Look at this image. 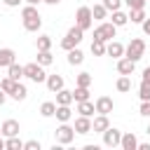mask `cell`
<instances>
[{
	"label": "cell",
	"mask_w": 150,
	"mask_h": 150,
	"mask_svg": "<svg viewBox=\"0 0 150 150\" xmlns=\"http://www.w3.org/2000/svg\"><path fill=\"white\" fill-rule=\"evenodd\" d=\"M75 134H80V136H84V134H89L91 131V120L89 117H84V115H80L77 120H75Z\"/></svg>",
	"instance_id": "obj_14"
},
{
	"label": "cell",
	"mask_w": 150,
	"mask_h": 150,
	"mask_svg": "<svg viewBox=\"0 0 150 150\" xmlns=\"http://www.w3.org/2000/svg\"><path fill=\"white\" fill-rule=\"evenodd\" d=\"M5 148L7 150H23V141L19 136H9V138H5Z\"/></svg>",
	"instance_id": "obj_25"
},
{
	"label": "cell",
	"mask_w": 150,
	"mask_h": 150,
	"mask_svg": "<svg viewBox=\"0 0 150 150\" xmlns=\"http://www.w3.org/2000/svg\"><path fill=\"white\" fill-rule=\"evenodd\" d=\"M138 112H141L143 117H150V101H141V108H138Z\"/></svg>",
	"instance_id": "obj_39"
},
{
	"label": "cell",
	"mask_w": 150,
	"mask_h": 150,
	"mask_svg": "<svg viewBox=\"0 0 150 150\" xmlns=\"http://www.w3.org/2000/svg\"><path fill=\"white\" fill-rule=\"evenodd\" d=\"M94 23V16H91V7H80L75 12V26L82 28V30H89Z\"/></svg>",
	"instance_id": "obj_7"
},
{
	"label": "cell",
	"mask_w": 150,
	"mask_h": 150,
	"mask_svg": "<svg viewBox=\"0 0 150 150\" xmlns=\"http://www.w3.org/2000/svg\"><path fill=\"white\" fill-rule=\"evenodd\" d=\"M23 77H28V80H33V82H45L47 80V73H45V66H40L38 61L35 63H26L23 66Z\"/></svg>",
	"instance_id": "obj_4"
},
{
	"label": "cell",
	"mask_w": 150,
	"mask_h": 150,
	"mask_svg": "<svg viewBox=\"0 0 150 150\" xmlns=\"http://www.w3.org/2000/svg\"><path fill=\"white\" fill-rule=\"evenodd\" d=\"M117 33V26H112L110 21H103L101 26L94 28V40H101V42H110Z\"/></svg>",
	"instance_id": "obj_5"
},
{
	"label": "cell",
	"mask_w": 150,
	"mask_h": 150,
	"mask_svg": "<svg viewBox=\"0 0 150 150\" xmlns=\"http://www.w3.org/2000/svg\"><path fill=\"white\" fill-rule=\"evenodd\" d=\"M105 54L112 56V59H122V56H124V45L117 42V40H110V42L105 45Z\"/></svg>",
	"instance_id": "obj_11"
},
{
	"label": "cell",
	"mask_w": 150,
	"mask_h": 150,
	"mask_svg": "<svg viewBox=\"0 0 150 150\" xmlns=\"http://www.w3.org/2000/svg\"><path fill=\"white\" fill-rule=\"evenodd\" d=\"M110 23H112V26H117V28H120V26H127V23H129V14H124L122 9H115V12H112V21H110Z\"/></svg>",
	"instance_id": "obj_24"
},
{
	"label": "cell",
	"mask_w": 150,
	"mask_h": 150,
	"mask_svg": "<svg viewBox=\"0 0 150 150\" xmlns=\"http://www.w3.org/2000/svg\"><path fill=\"white\" fill-rule=\"evenodd\" d=\"M143 80H148V82H150V66L143 70Z\"/></svg>",
	"instance_id": "obj_44"
},
{
	"label": "cell",
	"mask_w": 150,
	"mask_h": 150,
	"mask_svg": "<svg viewBox=\"0 0 150 150\" xmlns=\"http://www.w3.org/2000/svg\"><path fill=\"white\" fill-rule=\"evenodd\" d=\"M120 138H122V131L115 127H108L103 131V145L105 148H120Z\"/></svg>",
	"instance_id": "obj_8"
},
{
	"label": "cell",
	"mask_w": 150,
	"mask_h": 150,
	"mask_svg": "<svg viewBox=\"0 0 150 150\" xmlns=\"http://www.w3.org/2000/svg\"><path fill=\"white\" fill-rule=\"evenodd\" d=\"M52 61H54V56H52V52H49V49L38 52V63H40V66H49Z\"/></svg>",
	"instance_id": "obj_31"
},
{
	"label": "cell",
	"mask_w": 150,
	"mask_h": 150,
	"mask_svg": "<svg viewBox=\"0 0 150 150\" xmlns=\"http://www.w3.org/2000/svg\"><path fill=\"white\" fill-rule=\"evenodd\" d=\"M0 131H2V136H5V138H9V136H19L21 127H19V122H16V120H5V122L0 124Z\"/></svg>",
	"instance_id": "obj_10"
},
{
	"label": "cell",
	"mask_w": 150,
	"mask_h": 150,
	"mask_svg": "<svg viewBox=\"0 0 150 150\" xmlns=\"http://www.w3.org/2000/svg\"><path fill=\"white\" fill-rule=\"evenodd\" d=\"M7 77H12L14 82H19V80L23 77V66H19L16 61H14L12 66H7Z\"/></svg>",
	"instance_id": "obj_19"
},
{
	"label": "cell",
	"mask_w": 150,
	"mask_h": 150,
	"mask_svg": "<svg viewBox=\"0 0 150 150\" xmlns=\"http://www.w3.org/2000/svg\"><path fill=\"white\" fill-rule=\"evenodd\" d=\"M101 5H103V7L108 9V12H115V9H120V5H122V0H103Z\"/></svg>",
	"instance_id": "obj_37"
},
{
	"label": "cell",
	"mask_w": 150,
	"mask_h": 150,
	"mask_svg": "<svg viewBox=\"0 0 150 150\" xmlns=\"http://www.w3.org/2000/svg\"><path fill=\"white\" fill-rule=\"evenodd\" d=\"M136 150H150V143H138V148Z\"/></svg>",
	"instance_id": "obj_43"
},
{
	"label": "cell",
	"mask_w": 150,
	"mask_h": 150,
	"mask_svg": "<svg viewBox=\"0 0 150 150\" xmlns=\"http://www.w3.org/2000/svg\"><path fill=\"white\" fill-rule=\"evenodd\" d=\"M129 89H131V80H129V75H122V77L117 80V91L124 94V91H129Z\"/></svg>",
	"instance_id": "obj_34"
},
{
	"label": "cell",
	"mask_w": 150,
	"mask_h": 150,
	"mask_svg": "<svg viewBox=\"0 0 150 150\" xmlns=\"http://www.w3.org/2000/svg\"><path fill=\"white\" fill-rule=\"evenodd\" d=\"M77 112H80V115H84V117H91L96 110H94V103L87 98V101H77Z\"/></svg>",
	"instance_id": "obj_22"
},
{
	"label": "cell",
	"mask_w": 150,
	"mask_h": 150,
	"mask_svg": "<svg viewBox=\"0 0 150 150\" xmlns=\"http://www.w3.org/2000/svg\"><path fill=\"white\" fill-rule=\"evenodd\" d=\"M21 19H23V28L28 33H38L40 26H42V19H40V12L35 5H26L21 9Z\"/></svg>",
	"instance_id": "obj_1"
},
{
	"label": "cell",
	"mask_w": 150,
	"mask_h": 150,
	"mask_svg": "<svg viewBox=\"0 0 150 150\" xmlns=\"http://www.w3.org/2000/svg\"><path fill=\"white\" fill-rule=\"evenodd\" d=\"M16 61V54H14V49H9V47H0V68H7V66H12Z\"/></svg>",
	"instance_id": "obj_15"
},
{
	"label": "cell",
	"mask_w": 150,
	"mask_h": 150,
	"mask_svg": "<svg viewBox=\"0 0 150 150\" xmlns=\"http://www.w3.org/2000/svg\"><path fill=\"white\" fill-rule=\"evenodd\" d=\"M145 2H148V0H124V5H127L129 9H143Z\"/></svg>",
	"instance_id": "obj_38"
},
{
	"label": "cell",
	"mask_w": 150,
	"mask_h": 150,
	"mask_svg": "<svg viewBox=\"0 0 150 150\" xmlns=\"http://www.w3.org/2000/svg\"><path fill=\"white\" fill-rule=\"evenodd\" d=\"M143 19H145L143 9H129V21L131 23H143Z\"/></svg>",
	"instance_id": "obj_29"
},
{
	"label": "cell",
	"mask_w": 150,
	"mask_h": 150,
	"mask_svg": "<svg viewBox=\"0 0 150 150\" xmlns=\"http://www.w3.org/2000/svg\"><path fill=\"white\" fill-rule=\"evenodd\" d=\"M120 148H122V150H136V148H138V138H136V134H131V131L122 134V138H120Z\"/></svg>",
	"instance_id": "obj_12"
},
{
	"label": "cell",
	"mask_w": 150,
	"mask_h": 150,
	"mask_svg": "<svg viewBox=\"0 0 150 150\" xmlns=\"http://www.w3.org/2000/svg\"><path fill=\"white\" fill-rule=\"evenodd\" d=\"M82 35H84V30L82 28H77V26H73V28H68V33H66V38L61 40V49H73V47H77L80 42H82Z\"/></svg>",
	"instance_id": "obj_3"
},
{
	"label": "cell",
	"mask_w": 150,
	"mask_h": 150,
	"mask_svg": "<svg viewBox=\"0 0 150 150\" xmlns=\"http://www.w3.org/2000/svg\"><path fill=\"white\" fill-rule=\"evenodd\" d=\"M7 7H19V2H23V0H2Z\"/></svg>",
	"instance_id": "obj_42"
},
{
	"label": "cell",
	"mask_w": 150,
	"mask_h": 150,
	"mask_svg": "<svg viewBox=\"0 0 150 150\" xmlns=\"http://www.w3.org/2000/svg\"><path fill=\"white\" fill-rule=\"evenodd\" d=\"M134 68H136V61H131V59H127V56L117 59V73H120V75H131Z\"/></svg>",
	"instance_id": "obj_13"
},
{
	"label": "cell",
	"mask_w": 150,
	"mask_h": 150,
	"mask_svg": "<svg viewBox=\"0 0 150 150\" xmlns=\"http://www.w3.org/2000/svg\"><path fill=\"white\" fill-rule=\"evenodd\" d=\"M145 131H148V136H150V127H148V129H145Z\"/></svg>",
	"instance_id": "obj_49"
},
{
	"label": "cell",
	"mask_w": 150,
	"mask_h": 150,
	"mask_svg": "<svg viewBox=\"0 0 150 150\" xmlns=\"http://www.w3.org/2000/svg\"><path fill=\"white\" fill-rule=\"evenodd\" d=\"M141 26H143V33H145V35H150V19H148V16L143 19V23H141Z\"/></svg>",
	"instance_id": "obj_41"
},
{
	"label": "cell",
	"mask_w": 150,
	"mask_h": 150,
	"mask_svg": "<svg viewBox=\"0 0 150 150\" xmlns=\"http://www.w3.org/2000/svg\"><path fill=\"white\" fill-rule=\"evenodd\" d=\"M0 150H5V138H2V134H0Z\"/></svg>",
	"instance_id": "obj_48"
},
{
	"label": "cell",
	"mask_w": 150,
	"mask_h": 150,
	"mask_svg": "<svg viewBox=\"0 0 150 150\" xmlns=\"http://www.w3.org/2000/svg\"><path fill=\"white\" fill-rule=\"evenodd\" d=\"M75 82H77V87H89V84H91V75H89V73H80Z\"/></svg>",
	"instance_id": "obj_36"
},
{
	"label": "cell",
	"mask_w": 150,
	"mask_h": 150,
	"mask_svg": "<svg viewBox=\"0 0 150 150\" xmlns=\"http://www.w3.org/2000/svg\"><path fill=\"white\" fill-rule=\"evenodd\" d=\"M23 2H26V5H35V7H38V2H42V0H23Z\"/></svg>",
	"instance_id": "obj_46"
},
{
	"label": "cell",
	"mask_w": 150,
	"mask_h": 150,
	"mask_svg": "<svg viewBox=\"0 0 150 150\" xmlns=\"http://www.w3.org/2000/svg\"><path fill=\"white\" fill-rule=\"evenodd\" d=\"M91 16L98 19V21H103V19L108 16V9H105L103 5H94V7H91Z\"/></svg>",
	"instance_id": "obj_28"
},
{
	"label": "cell",
	"mask_w": 150,
	"mask_h": 150,
	"mask_svg": "<svg viewBox=\"0 0 150 150\" xmlns=\"http://www.w3.org/2000/svg\"><path fill=\"white\" fill-rule=\"evenodd\" d=\"M70 103H73V91L59 89L56 91V105H70Z\"/></svg>",
	"instance_id": "obj_21"
},
{
	"label": "cell",
	"mask_w": 150,
	"mask_h": 150,
	"mask_svg": "<svg viewBox=\"0 0 150 150\" xmlns=\"http://www.w3.org/2000/svg\"><path fill=\"white\" fill-rule=\"evenodd\" d=\"M54 138H56L59 145H68V143L75 141V129H73L68 122H61V124L56 127V131H54Z\"/></svg>",
	"instance_id": "obj_2"
},
{
	"label": "cell",
	"mask_w": 150,
	"mask_h": 150,
	"mask_svg": "<svg viewBox=\"0 0 150 150\" xmlns=\"http://www.w3.org/2000/svg\"><path fill=\"white\" fill-rule=\"evenodd\" d=\"M5 101H7V94H5V91H2V89H0V105H2V103H5Z\"/></svg>",
	"instance_id": "obj_45"
},
{
	"label": "cell",
	"mask_w": 150,
	"mask_h": 150,
	"mask_svg": "<svg viewBox=\"0 0 150 150\" xmlns=\"http://www.w3.org/2000/svg\"><path fill=\"white\" fill-rule=\"evenodd\" d=\"M112 108H115V103H112L110 96H98V98L94 101V110H96L98 115H108V112H112Z\"/></svg>",
	"instance_id": "obj_9"
},
{
	"label": "cell",
	"mask_w": 150,
	"mask_h": 150,
	"mask_svg": "<svg viewBox=\"0 0 150 150\" xmlns=\"http://www.w3.org/2000/svg\"><path fill=\"white\" fill-rule=\"evenodd\" d=\"M82 61H84V54H82V49H80V47L68 49V63H70V66H80Z\"/></svg>",
	"instance_id": "obj_18"
},
{
	"label": "cell",
	"mask_w": 150,
	"mask_h": 150,
	"mask_svg": "<svg viewBox=\"0 0 150 150\" xmlns=\"http://www.w3.org/2000/svg\"><path fill=\"white\" fill-rule=\"evenodd\" d=\"M108 127H110V122H108V115H96V117L91 120V131H96V134H103Z\"/></svg>",
	"instance_id": "obj_16"
},
{
	"label": "cell",
	"mask_w": 150,
	"mask_h": 150,
	"mask_svg": "<svg viewBox=\"0 0 150 150\" xmlns=\"http://www.w3.org/2000/svg\"><path fill=\"white\" fill-rule=\"evenodd\" d=\"M14 84H16V82H14L12 77H2V80H0V89H2L7 96H9V91L14 89Z\"/></svg>",
	"instance_id": "obj_35"
},
{
	"label": "cell",
	"mask_w": 150,
	"mask_h": 150,
	"mask_svg": "<svg viewBox=\"0 0 150 150\" xmlns=\"http://www.w3.org/2000/svg\"><path fill=\"white\" fill-rule=\"evenodd\" d=\"M138 96H141V101H150V82H148V80L141 82V87H138Z\"/></svg>",
	"instance_id": "obj_32"
},
{
	"label": "cell",
	"mask_w": 150,
	"mask_h": 150,
	"mask_svg": "<svg viewBox=\"0 0 150 150\" xmlns=\"http://www.w3.org/2000/svg\"><path fill=\"white\" fill-rule=\"evenodd\" d=\"M9 96H12L14 101H23V98L28 96V89H26V84H21V82H16V84H14V89L9 91Z\"/></svg>",
	"instance_id": "obj_20"
},
{
	"label": "cell",
	"mask_w": 150,
	"mask_h": 150,
	"mask_svg": "<svg viewBox=\"0 0 150 150\" xmlns=\"http://www.w3.org/2000/svg\"><path fill=\"white\" fill-rule=\"evenodd\" d=\"M42 2H47V5H59L61 0H42Z\"/></svg>",
	"instance_id": "obj_47"
},
{
	"label": "cell",
	"mask_w": 150,
	"mask_h": 150,
	"mask_svg": "<svg viewBox=\"0 0 150 150\" xmlns=\"http://www.w3.org/2000/svg\"><path fill=\"white\" fill-rule=\"evenodd\" d=\"M45 84H47V89H49L52 94H56L59 89H63V77H61V75H47Z\"/></svg>",
	"instance_id": "obj_17"
},
{
	"label": "cell",
	"mask_w": 150,
	"mask_h": 150,
	"mask_svg": "<svg viewBox=\"0 0 150 150\" xmlns=\"http://www.w3.org/2000/svg\"><path fill=\"white\" fill-rule=\"evenodd\" d=\"M45 49H52V38L49 35H40L38 38V52H45Z\"/></svg>",
	"instance_id": "obj_33"
},
{
	"label": "cell",
	"mask_w": 150,
	"mask_h": 150,
	"mask_svg": "<svg viewBox=\"0 0 150 150\" xmlns=\"http://www.w3.org/2000/svg\"><path fill=\"white\" fill-rule=\"evenodd\" d=\"M42 145H40V141H26L23 143V150H40Z\"/></svg>",
	"instance_id": "obj_40"
},
{
	"label": "cell",
	"mask_w": 150,
	"mask_h": 150,
	"mask_svg": "<svg viewBox=\"0 0 150 150\" xmlns=\"http://www.w3.org/2000/svg\"><path fill=\"white\" fill-rule=\"evenodd\" d=\"M0 134H2V131H0Z\"/></svg>",
	"instance_id": "obj_50"
},
{
	"label": "cell",
	"mask_w": 150,
	"mask_h": 150,
	"mask_svg": "<svg viewBox=\"0 0 150 150\" xmlns=\"http://www.w3.org/2000/svg\"><path fill=\"white\" fill-rule=\"evenodd\" d=\"M143 54H145V42H143L141 38H134V40L124 47V56L131 59V61H138Z\"/></svg>",
	"instance_id": "obj_6"
},
{
	"label": "cell",
	"mask_w": 150,
	"mask_h": 150,
	"mask_svg": "<svg viewBox=\"0 0 150 150\" xmlns=\"http://www.w3.org/2000/svg\"><path fill=\"white\" fill-rule=\"evenodd\" d=\"M91 54H94V56H103V54H105V42L91 40Z\"/></svg>",
	"instance_id": "obj_30"
},
{
	"label": "cell",
	"mask_w": 150,
	"mask_h": 150,
	"mask_svg": "<svg viewBox=\"0 0 150 150\" xmlns=\"http://www.w3.org/2000/svg\"><path fill=\"white\" fill-rule=\"evenodd\" d=\"M54 117H56L59 122H68V120L73 117V110H70V105H56V112H54Z\"/></svg>",
	"instance_id": "obj_23"
},
{
	"label": "cell",
	"mask_w": 150,
	"mask_h": 150,
	"mask_svg": "<svg viewBox=\"0 0 150 150\" xmlns=\"http://www.w3.org/2000/svg\"><path fill=\"white\" fill-rule=\"evenodd\" d=\"M89 98V87H75V91H73V101L77 103V101H87Z\"/></svg>",
	"instance_id": "obj_27"
},
{
	"label": "cell",
	"mask_w": 150,
	"mask_h": 150,
	"mask_svg": "<svg viewBox=\"0 0 150 150\" xmlns=\"http://www.w3.org/2000/svg\"><path fill=\"white\" fill-rule=\"evenodd\" d=\"M54 112H56V103L45 101V103L40 105V115H42V117H54Z\"/></svg>",
	"instance_id": "obj_26"
}]
</instances>
